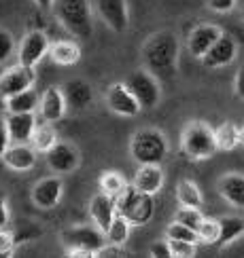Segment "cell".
<instances>
[{
	"label": "cell",
	"mask_w": 244,
	"mask_h": 258,
	"mask_svg": "<svg viewBox=\"0 0 244 258\" xmlns=\"http://www.w3.org/2000/svg\"><path fill=\"white\" fill-rule=\"evenodd\" d=\"M53 13L64 30L81 40H87L93 34V19H91V5L89 0H56Z\"/></svg>",
	"instance_id": "obj_2"
},
{
	"label": "cell",
	"mask_w": 244,
	"mask_h": 258,
	"mask_svg": "<svg viewBox=\"0 0 244 258\" xmlns=\"http://www.w3.org/2000/svg\"><path fill=\"white\" fill-rule=\"evenodd\" d=\"M34 83H36V70L17 63V66L0 74V98L7 100L9 95L19 93L28 87H34Z\"/></svg>",
	"instance_id": "obj_11"
},
{
	"label": "cell",
	"mask_w": 244,
	"mask_h": 258,
	"mask_svg": "<svg viewBox=\"0 0 244 258\" xmlns=\"http://www.w3.org/2000/svg\"><path fill=\"white\" fill-rule=\"evenodd\" d=\"M115 208L117 214H121L132 227H144L155 214V199L149 192H140L132 184H125L123 190L115 197Z\"/></svg>",
	"instance_id": "obj_3"
},
{
	"label": "cell",
	"mask_w": 244,
	"mask_h": 258,
	"mask_svg": "<svg viewBox=\"0 0 244 258\" xmlns=\"http://www.w3.org/2000/svg\"><path fill=\"white\" fill-rule=\"evenodd\" d=\"M233 93H236L240 100H244V66L238 70L236 79H233Z\"/></svg>",
	"instance_id": "obj_41"
},
{
	"label": "cell",
	"mask_w": 244,
	"mask_h": 258,
	"mask_svg": "<svg viewBox=\"0 0 244 258\" xmlns=\"http://www.w3.org/2000/svg\"><path fill=\"white\" fill-rule=\"evenodd\" d=\"M238 0H206V5L210 11H215V13H229V11L236 7Z\"/></svg>",
	"instance_id": "obj_38"
},
{
	"label": "cell",
	"mask_w": 244,
	"mask_h": 258,
	"mask_svg": "<svg viewBox=\"0 0 244 258\" xmlns=\"http://www.w3.org/2000/svg\"><path fill=\"white\" fill-rule=\"evenodd\" d=\"M106 256H130V252L125 250V245L106 241V243L100 245L98 250H95V258H106Z\"/></svg>",
	"instance_id": "obj_36"
},
{
	"label": "cell",
	"mask_w": 244,
	"mask_h": 258,
	"mask_svg": "<svg viewBox=\"0 0 244 258\" xmlns=\"http://www.w3.org/2000/svg\"><path fill=\"white\" fill-rule=\"evenodd\" d=\"M62 195H64V182L56 174V176H47V178L38 180L36 184L32 186L30 199L38 210H53L60 203Z\"/></svg>",
	"instance_id": "obj_13"
},
{
	"label": "cell",
	"mask_w": 244,
	"mask_h": 258,
	"mask_svg": "<svg viewBox=\"0 0 244 258\" xmlns=\"http://www.w3.org/2000/svg\"><path fill=\"white\" fill-rule=\"evenodd\" d=\"M5 125H7L11 144H28L30 136L36 127V114L34 112H7Z\"/></svg>",
	"instance_id": "obj_16"
},
{
	"label": "cell",
	"mask_w": 244,
	"mask_h": 258,
	"mask_svg": "<svg viewBox=\"0 0 244 258\" xmlns=\"http://www.w3.org/2000/svg\"><path fill=\"white\" fill-rule=\"evenodd\" d=\"M15 38L9 30L0 28V63H5L7 59H11V55L15 53Z\"/></svg>",
	"instance_id": "obj_35"
},
{
	"label": "cell",
	"mask_w": 244,
	"mask_h": 258,
	"mask_svg": "<svg viewBox=\"0 0 244 258\" xmlns=\"http://www.w3.org/2000/svg\"><path fill=\"white\" fill-rule=\"evenodd\" d=\"M58 142V132H56V127H53V123H36L34 127V132H32L30 136V146L36 150V153H42L45 155L47 150Z\"/></svg>",
	"instance_id": "obj_26"
},
{
	"label": "cell",
	"mask_w": 244,
	"mask_h": 258,
	"mask_svg": "<svg viewBox=\"0 0 244 258\" xmlns=\"http://www.w3.org/2000/svg\"><path fill=\"white\" fill-rule=\"evenodd\" d=\"M176 201H178V206L202 208L204 197H202V190L193 180H180L176 184Z\"/></svg>",
	"instance_id": "obj_27"
},
{
	"label": "cell",
	"mask_w": 244,
	"mask_h": 258,
	"mask_svg": "<svg viewBox=\"0 0 244 258\" xmlns=\"http://www.w3.org/2000/svg\"><path fill=\"white\" fill-rule=\"evenodd\" d=\"M36 155L38 153L30 144H9L0 159L9 169L24 174V171H30L36 165Z\"/></svg>",
	"instance_id": "obj_18"
},
{
	"label": "cell",
	"mask_w": 244,
	"mask_h": 258,
	"mask_svg": "<svg viewBox=\"0 0 244 258\" xmlns=\"http://www.w3.org/2000/svg\"><path fill=\"white\" fill-rule=\"evenodd\" d=\"M202 218H204V214L200 212V208H187V206H180L174 214V222H180L185 224V227L189 229H198V224L202 222Z\"/></svg>",
	"instance_id": "obj_32"
},
{
	"label": "cell",
	"mask_w": 244,
	"mask_h": 258,
	"mask_svg": "<svg viewBox=\"0 0 244 258\" xmlns=\"http://www.w3.org/2000/svg\"><path fill=\"white\" fill-rule=\"evenodd\" d=\"M149 256H155V258H172V254H170L168 239L151 243V248H149Z\"/></svg>",
	"instance_id": "obj_39"
},
{
	"label": "cell",
	"mask_w": 244,
	"mask_h": 258,
	"mask_svg": "<svg viewBox=\"0 0 244 258\" xmlns=\"http://www.w3.org/2000/svg\"><path fill=\"white\" fill-rule=\"evenodd\" d=\"M127 89L132 91L136 102L140 104V108H155L162 98V89H159V81L153 77L151 72L142 70H134L125 81Z\"/></svg>",
	"instance_id": "obj_6"
},
{
	"label": "cell",
	"mask_w": 244,
	"mask_h": 258,
	"mask_svg": "<svg viewBox=\"0 0 244 258\" xmlns=\"http://www.w3.org/2000/svg\"><path fill=\"white\" fill-rule=\"evenodd\" d=\"M104 100H106V106L115 112V114H119V116H136V114H140V104L136 102V98L132 95V91L127 89V85L125 83H113L109 89H106V95H104Z\"/></svg>",
	"instance_id": "obj_14"
},
{
	"label": "cell",
	"mask_w": 244,
	"mask_h": 258,
	"mask_svg": "<svg viewBox=\"0 0 244 258\" xmlns=\"http://www.w3.org/2000/svg\"><path fill=\"white\" fill-rule=\"evenodd\" d=\"M180 150L191 161H204L217 153L215 129L204 121H191L180 134Z\"/></svg>",
	"instance_id": "obj_5"
},
{
	"label": "cell",
	"mask_w": 244,
	"mask_h": 258,
	"mask_svg": "<svg viewBox=\"0 0 244 258\" xmlns=\"http://www.w3.org/2000/svg\"><path fill=\"white\" fill-rule=\"evenodd\" d=\"M178 49V40L170 30L155 32L142 45L144 70L151 72L157 81H170L172 77H176Z\"/></svg>",
	"instance_id": "obj_1"
},
{
	"label": "cell",
	"mask_w": 244,
	"mask_h": 258,
	"mask_svg": "<svg viewBox=\"0 0 244 258\" xmlns=\"http://www.w3.org/2000/svg\"><path fill=\"white\" fill-rule=\"evenodd\" d=\"M15 239H13V233L7 231V229H0V256H11L15 252Z\"/></svg>",
	"instance_id": "obj_37"
},
{
	"label": "cell",
	"mask_w": 244,
	"mask_h": 258,
	"mask_svg": "<svg viewBox=\"0 0 244 258\" xmlns=\"http://www.w3.org/2000/svg\"><path fill=\"white\" fill-rule=\"evenodd\" d=\"M130 231H132V224L127 222L121 214H115V218L111 220L109 229L104 231V237H106V241H111V243L125 245V241L130 239Z\"/></svg>",
	"instance_id": "obj_28"
},
{
	"label": "cell",
	"mask_w": 244,
	"mask_h": 258,
	"mask_svg": "<svg viewBox=\"0 0 244 258\" xmlns=\"http://www.w3.org/2000/svg\"><path fill=\"white\" fill-rule=\"evenodd\" d=\"M168 140L164 132L153 127L138 129L130 140V155L138 165L142 163H164V159L168 157Z\"/></svg>",
	"instance_id": "obj_4"
},
{
	"label": "cell",
	"mask_w": 244,
	"mask_h": 258,
	"mask_svg": "<svg viewBox=\"0 0 244 258\" xmlns=\"http://www.w3.org/2000/svg\"><path fill=\"white\" fill-rule=\"evenodd\" d=\"M215 144L217 150H233L240 140H238V127L233 123H223L215 129Z\"/></svg>",
	"instance_id": "obj_29"
},
{
	"label": "cell",
	"mask_w": 244,
	"mask_h": 258,
	"mask_svg": "<svg viewBox=\"0 0 244 258\" xmlns=\"http://www.w3.org/2000/svg\"><path fill=\"white\" fill-rule=\"evenodd\" d=\"M66 106L72 110H85L93 102V89L87 81L83 79H72L62 87Z\"/></svg>",
	"instance_id": "obj_20"
},
{
	"label": "cell",
	"mask_w": 244,
	"mask_h": 258,
	"mask_svg": "<svg viewBox=\"0 0 244 258\" xmlns=\"http://www.w3.org/2000/svg\"><path fill=\"white\" fill-rule=\"evenodd\" d=\"M117 214V208H115V197L106 195V192H98V195H93L91 201H89V218L91 222L98 227L102 233L109 229L111 220L115 218Z\"/></svg>",
	"instance_id": "obj_21"
},
{
	"label": "cell",
	"mask_w": 244,
	"mask_h": 258,
	"mask_svg": "<svg viewBox=\"0 0 244 258\" xmlns=\"http://www.w3.org/2000/svg\"><path fill=\"white\" fill-rule=\"evenodd\" d=\"M66 256H70V258H93V252L83 250V248H66Z\"/></svg>",
	"instance_id": "obj_43"
},
{
	"label": "cell",
	"mask_w": 244,
	"mask_h": 258,
	"mask_svg": "<svg viewBox=\"0 0 244 258\" xmlns=\"http://www.w3.org/2000/svg\"><path fill=\"white\" fill-rule=\"evenodd\" d=\"M244 235V218L240 216H223L219 218V239L215 245L227 248Z\"/></svg>",
	"instance_id": "obj_24"
},
{
	"label": "cell",
	"mask_w": 244,
	"mask_h": 258,
	"mask_svg": "<svg viewBox=\"0 0 244 258\" xmlns=\"http://www.w3.org/2000/svg\"><path fill=\"white\" fill-rule=\"evenodd\" d=\"M236 55H238V42H236V38L221 32V36L208 47V51L200 57V61L204 63L206 68L215 70V68L229 66V63L236 59Z\"/></svg>",
	"instance_id": "obj_10"
},
{
	"label": "cell",
	"mask_w": 244,
	"mask_h": 258,
	"mask_svg": "<svg viewBox=\"0 0 244 258\" xmlns=\"http://www.w3.org/2000/svg\"><path fill=\"white\" fill-rule=\"evenodd\" d=\"M198 235V241L206 243V245H215L219 239V220L217 218H202V222L198 224L196 229Z\"/></svg>",
	"instance_id": "obj_31"
},
{
	"label": "cell",
	"mask_w": 244,
	"mask_h": 258,
	"mask_svg": "<svg viewBox=\"0 0 244 258\" xmlns=\"http://www.w3.org/2000/svg\"><path fill=\"white\" fill-rule=\"evenodd\" d=\"M45 161H47V167L51 171H56L58 176L72 174V171L79 169V165H81V153L74 144L60 142L58 140V142L45 153Z\"/></svg>",
	"instance_id": "obj_8"
},
{
	"label": "cell",
	"mask_w": 244,
	"mask_h": 258,
	"mask_svg": "<svg viewBox=\"0 0 244 258\" xmlns=\"http://www.w3.org/2000/svg\"><path fill=\"white\" fill-rule=\"evenodd\" d=\"M47 55L58 66H74L81 59V47L74 40H56L49 45Z\"/></svg>",
	"instance_id": "obj_23"
},
{
	"label": "cell",
	"mask_w": 244,
	"mask_h": 258,
	"mask_svg": "<svg viewBox=\"0 0 244 258\" xmlns=\"http://www.w3.org/2000/svg\"><path fill=\"white\" fill-rule=\"evenodd\" d=\"M164 169L159 163H142L138 165L134 180H132V186L138 188L140 192H149V195H157L164 186Z\"/></svg>",
	"instance_id": "obj_17"
},
{
	"label": "cell",
	"mask_w": 244,
	"mask_h": 258,
	"mask_svg": "<svg viewBox=\"0 0 244 258\" xmlns=\"http://www.w3.org/2000/svg\"><path fill=\"white\" fill-rule=\"evenodd\" d=\"M219 195L231 203L233 208L244 210V176L242 174H225L217 182Z\"/></svg>",
	"instance_id": "obj_22"
},
{
	"label": "cell",
	"mask_w": 244,
	"mask_h": 258,
	"mask_svg": "<svg viewBox=\"0 0 244 258\" xmlns=\"http://www.w3.org/2000/svg\"><path fill=\"white\" fill-rule=\"evenodd\" d=\"M62 241L66 243V248L89 250L93 252V258H95V250L102 243H106V237L95 224H77V227H70L62 233Z\"/></svg>",
	"instance_id": "obj_9"
},
{
	"label": "cell",
	"mask_w": 244,
	"mask_h": 258,
	"mask_svg": "<svg viewBox=\"0 0 244 258\" xmlns=\"http://www.w3.org/2000/svg\"><path fill=\"white\" fill-rule=\"evenodd\" d=\"M238 140L240 144H244V127H238Z\"/></svg>",
	"instance_id": "obj_45"
},
{
	"label": "cell",
	"mask_w": 244,
	"mask_h": 258,
	"mask_svg": "<svg viewBox=\"0 0 244 258\" xmlns=\"http://www.w3.org/2000/svg\"><path fill=\"white\" fill-rule=\"evenodd\" d=\"M40 233H42V229H40V227H36L34 222H28V224H24V227H19V229L13 233L15 245H21V243H26V241L36 239V237H40Z\"/></svg>",
	"instance_id": "obj_34"
},
{
	"label": "cell",
	"mask_w": 244,
	"mask_h": 258,
	"mask_svg": "<svg viewBox=\"0 0 244 258\" xmlns=\"http://www.w3.org/2000/svg\"><path fill=\"white\" fill-rule=\"evenodd\" d=\"M242 19H244V7H242Z\"/></svg>",
	"instance_id": "obj_46"
},
{
	"label": "cell",
	"mask_w": 244,
	"mask_h": 258,
	"mask_svg": "<svg viewBox=\"0 0 244 258\" xmlns=\"http://www.w3.org/2000/svg\"><path fill=\"white\" fill-rule=\"evenodd\" d=\"M38 91L34 87H28L19 93L9 95L5 100V108L7 112H36L38 108Z\"/></svg>",
	"instance_id": "obj_25"
},
{
	"label": "cell",
	"mask_w": 244,
	"mask_h": 258,
	"mask_svg": "<svg viewBox=\"0 0 244 258\" xmlns=\"http://www.w3.org/2000/svg\"><path fill=\"white\" fill-rule=\"evenodd\" d=\"M221 32L223 30L219 26H215V24H200V26H196L193 30L189 32V36H187V49H189V53L196 59H200L208 51V47L212 45V42L221 36Z\"/></svg>",
	"instance_id": "obj_19"
},
{
	"label": "cell",
	"mask_w": 244,
	"mask_h": 258,
	"mask_svg": "<svg viewBox=\"0 0 244 258\" xmlns=\"http://www.w3.org/2000/svg\"><path fill=\"white\" fill-rule=\"evenodd\" d=\"M51 40L42 30H30L28 34L21 38V42L15 47L17 53V63L21 66H30V68H36L38 63L42 61V57L47 55Z\"/></svg>",
	"instance_id": "obj_7"
},
{
	"label": "cell",
	"mask_w": 244,
	"mask_h": 258,
	"mask_svg": "<svg viewBox=\"0 0 244 258\" xmlns=\"http://www.w3.org/2000/svg\"><path fill=\"white\" fill-rule=\"evenodd\" d=\"M98 184H100L102 192H106V195H111V197H117L123 190V186L127 184V182H125V178L117 169H106L104 174L100 176Z\"/></svg>",
	"instance_id": "obj_30"
},
{
	"label": "cell",
	"mask_w": 244,
	"mask_h": 258,
	"mask_svg": "<svg viewBox=\"0 0 244 258\" xmlns=\"http://www.w3.org/2000/svg\"><path fill=\"white\" fill-rule=\"evenodd\" d=\"M40 112V119L45 123H58L64 119L66 114L68 106H66V100H64V93H62V87L58 85H51L38 95V108Z\"/></svg>",
	"instance_id": "obj_15"
},
{
	"label": "cell",
	"mask_w": 244,
	"mask_h": 258,
	"mask_svg": "<svg viewBox=\"0 0 244 258\" xmlns=\"http://www.w3.org/2000/svg\"><path fill=\"white\" fill-rule=\"evenodd\" d=\"M95 13L117 34L125 32L130 26L127 0H95Z\"/></svg>",
	"instance_id": "obj_12"
},
{
	"label": "cell",
	"mask_w": 244,
	"mask_h": 258,
	"mask_svg": "<svg viewBox=\"0 0 244 258\" xmlns=\"http://www.w3.org/2000/svg\"><path fill=\"white\" fill-rule=\"evenodd\" d=\"M170 254L176 258H191L198 254V243L196 241H183V239H168Z\"/></svg>",
	"instance_id": "obj_33"
},
{
	"label": "cell",
	"mask_w": 244,
	"mask_h": 258,
	"mask_svg": "<svg viewBox=\"0 0 244 258\" xmlns=\"http://www.w3.org/2000/svg\"><path fill=\"white\" fill-rule=\"evenodd\" d=\"M11 222V212H9V203L7 199L0 195V229H7Z\"/></svg>",
	"instance_id": "obj_40"
},
{
	"label": "cell",
	"mask_w": 244,
	"mask_h": 258,
	"mask_svg": "<svg viewBox=\"0 0 244 258\" xmlns=\"http://www.w3.org/2000/svg\"><path fill=\"white\" fill-rule=\"evenodd\" d=\"M11 144L9 140V134H7V125H5V116H0V157L7 150V146Z\"/></svg>",
	"instance_id": "obj_42"
},
{
	"label": "cell",
	"mask_w": 244,
	"mask_h": 258,
	"mask_svg": "<svg viewBox=\"0 0 244 258\" xmlns=\"http://www.w3.org/2000/svg\"><path fill=\"white\" fill-rule=\"evenodd\" d=\"M53 3H56V0H34V5L40 7V9H51Z\"/></svg>",
	"instance_id": "obj_44"
}]
</instances>
